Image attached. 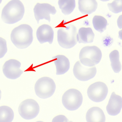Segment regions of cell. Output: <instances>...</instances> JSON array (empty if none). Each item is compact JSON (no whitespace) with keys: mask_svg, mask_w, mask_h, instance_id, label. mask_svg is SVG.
<instances>
[{"mask_svg":"<svg viewBox=\"0 0 122 122\" xmlns=\"http://www.w3.org/2000/svg\"><path fill=\"white\" fill-rule=\"evenodd\" d=\"M11 40L17 48H27L32 44L33 41L32 29L28 25H20L13 30Z\"/></svg>","mask_w":122,"mask_h":122,"instance_id":"cell-1","label":"cell"},{"mask_svg":"<svg viewBox=\"0 0 122 122\" xmlns=\"http://www.w3.org/2000/svg\"><path fill=\"white\" fill-rule=\"evenodd\" d=\"M25 12L24 6L21 1L12 0L3 9L2 19L7 24H14L22 20Z\"/></svg>","mask_w":122,"mask_h":122,"instance_id":"cell-2","label":"cell"},{"mask_svg":"<svg viewBox=\"0 0 122 122\" xmlns=\"http://www.w3.org/2000/svg\"><path fill=\"white\" fill-rule=\"evenodd\" d=\"M58 44L66 49L72 48L78 42L77 33L76 27L72 24H67L59 28L57 32Z\"/></svg>","mask_w":122,"mask_h":122,"instance_id":"cell-3","label":"cell"},{"mask_svg":"<svg viewBox=\"0 0 122 122\" xmlns=\"http://www.w3.org/2000/svg\"><path fill=\"white\" fill-rule=\"evenodd\" d=\"M102 54L100 48L96 46H87L83 48L79 54V59L82 64L92 67L101 60Z\"/></svg>","mask_w":122,"mask_h":122,"instance_id":"cell-4","label":"cell"},{"mask_svg":"<svg viewBox=\"0 0 122 122\" xmlns=\"http://www.w3.org/2000/svg\"><path fill=\"white\" fill-rule=\"evenodd\" d=\"M56 86L54 81L48 77L40 78L35 85L36 95L40 98L46 99L52 96L54 94Z\"/></svg>","mask_w":122,"mask_h":122,"instance_id":"cell-5","label":"cell"},{"mask_svg":"<svg viewBox=\"0 0 122 122\" xmlns=\"http://www.w3.org/2000/svg\"><path fill=\"white\" fill-rule=\"evenodd\" d=\"M83 96L81 93L75 89L67 90L63 95L62 102L64 107L70 111L78 109L82 105Z\"/></svg>","mask_w":122,"mask_h":122,"instance_id":"cell-6","label":"cell"},{"mask_svg":"<svg viewBox=\"0 0 122 122\" xmlns=\"http://www.w3.org/2000/svg\"><path fill=\"white\" fill-rule=\"evenodd\" d=\"M18 112L20 116L25 120L35 118L40 112V106L36 101L28 99L23 101L18 108Z\"/></svg>","mask_w":122,"mask_h":122,"instance_id":"cell-7","label":"cell"},{"mask_svg":"<svg viewBox=\"0 0 122 122\" xmlns=\"http://www.w3.org/2000/svg\"><path fill=\"white\" fill-rule=\"evenodd\" d=\"M108 92V89L104 83L98 82L91 85L88 88L87 93L89 98L96 102L104 100Z\"/></svg>","mask_w":122,"mask_h":122,"instance_id":"cell-8","label":"cell"},{"mask_svg":"<svg viewBox=\"0 0 122 122\" xmlns=\"http://www.w3.org/2000/svg\"><path fill=\"white\" fill-rule=\"evenodd\" d=\"M74 76L81 81H86L93 78L96 74L97 70L95 66L88 67L78 61L75 64L73 69Z\"/></svg>","mask_w":122,"mask_h":122,"instance_id":"cell-9","label":"cell"},{"mask_svg":"<svg viewBox=\"0 0 122 122\" xmlns=\"http://www.w3.org/2000/svg\"><path fill=\"white\" fill-rule=\"evenodd\" d=\"M21 63L17 60L11 59L6 61L3 67V71L6 77L15 80L20 77L23 71L20 69Z\"/></svg>","mask_w":122,"mask_h":122,"instance_id":"cell-10","label":"cell"},{"mask_svg":"<svg viewBox=\"0 0 122 122\" xmlns=\"http://www.w3.org/2000/svg\"><path fill=\"white\" fill-rule=\"evenodd\" d=\"M35 17L37 23H39L40 20L45 19L50 22V14L55 15L57 10L55 7L47 3H37L34 8Z\"/></svg>","mask_w":122,"mask_h":122,"instance_id":"cell-11","label":"cell"},{"mask_svg":"<svg viewBox=\"0 0 122 122\" xmlns=\"http://www.w3.org/2000/svg\"><path fill=\"white\" fill-rule=\"evenodd\" d=\"M36 35L41 44L48 42L49 44H51L53 41L54 31L50 25H43L38 28Z\"/></svg>","mask_w":122,"mask_h":122,"instance_id":"cell-12","label":"cell"},{"mask_svg":"<svg viewBox=\"0 0 122 122\" xmlns=\"http://www.w3.org/2000/svg\"><path fill=\"white\" fill-rule=\"evenodd\" d=\"M122 108V97L113 92L106 107L108 113L113 116L117 115L120 113Z\"/></svg>","mask_w":122,"mask_h":122,"instance_id":"cell-13","label":"cell"},{"mask_svg":"<svg viewBox=\"0 0 122 122\" xmlns=\"http://www.w3.org/2000/svg\"><path fill=\"white\" fill-rule=\"evenodd\" d=\"M52 59L56 66V75H63L68 71L70 68V62L66 57L58 55L53 57Z\"/></svg>","mask_w":122,"mask_h":122,"instance_id":"cell-14","label":"cell"},{"mask_svg":"<svg viewBox=\"0 0 122 122\" xmlns=\"http://www.w3.org/2000/svg\"><path fill=\"white\" fill-rule=\"evenodd\" d=\"M86 121L88 122H104L106 117L102 109L98 107L90 108L86 113Z\"/></svg>","mask_w":122,"mask_h":122,"instance_id":"cell-15","label":"cell"},{"mask_svg":"<svg viewBox=\"0 0 122 122\" xmlns=\"http://www.w3.org/2000/svg\"><path fill=\"white\" fill-rule=\"evenodd\" d=\"M78 4L79 10L85 15L92 14L97 8L96 0H78Z\"/></svg>","mask_w":122,"mask_h":122,"instance_id":"cell-16","label":"cell"},{"mask_svg":"<svg viewBox=\"0 0 122 122\" xmlns=\"http://www.w3.org/2000/svg\"><path fill=\"white\" fill-rule=\"evenodd\" d=\"M95 34L90 28H81L77 34L78 42L79 43H88L93 42Z\"/></svg>","mask_w":122,"mask_h":122,"instance_id":"cell-17","label":"cell"},{"mask_svg":"<svg viewBox=\"0 0 122 122\" xmlns=\"http://www.w3.org/2000/svg\"><path fill=\"white\" fill-rule=\"evenodd\" d=\"M58 4L62 13L65 15H68L75 8V0H59Z\"/></svg>","mask_w":122,"mask_h":122,"instance_id":"cell-18","label":"cell"},{"mask_svg":"<svg viewBox=\"0 0 122 122\" xmlns=\"http://www.w3.org/2000/svg\"><path fill=\"white\" fill-rule=\"evenodd\" d=\"M111 65L112 69L116 73H118L121 70L122 66L120 61L119 52L116 50L111 52L109 55Z\"/></svg>","mask_w":122,"mask_h":122,"instance_id":"cell-19","label":"cell"},{"mask_svg":"<svg viewBox=\"0 0 122 122\" xmlns=\"http://www.w3.org/2000/svg\"><path fill=\"white\" fill-rule=\"evenodd\" d=\"M14 117V112L10 107L5 106L0 107V122H12Z\"/></svg>","mask_w":122,"mask_h":122,"instance_id":"cell-20","label":"cell"},{"mask_svg":"<svg viewBox=\"0 0 122 122\" xmlns=\"http://www.w3.org/2000/svg\"><path fill=\"white\" fill-rule=\"evenodd\" d=\"M92 23L96 30L100 33L103 32L106 29L107 25V20L101 16L95 15L93 18Z\"/></svg>","mask_w":122,"mask_h":122,"instance_id":"cell-21","label":"cell"},{"mask_svg":"<svg viewBox=\"0 0 122 122\" xmlns=\"http://www.w3.org/2000/svg\"><path fill=\"white\" fill-rule=\"evenodd\" d=\"M110 11L115 14L122 12V0H114L111 3L107 4Z\"/></svg>","mask_w":122,"mask_h":122,"instance_id":"cell-22","label":"cell"},{"mask_svg":"<svg viewBox=\"0 0 122 122\" xmlns=\"http://www.w3.org/2000/svg\"><path fill=\"white\" fill-rule=\"evenodd\" d=\"M7 51V42L5 39L0 37V58L5 56Z\"/></svg>","mask_w":122,"mask_h":122,"instance_id":"cell-23","label":"cell"},{"mask_svg":"<svg viewBox=\"0 0 122 122\" xmlns=\"http://www.w3.org/2000/svg\"><path fill=\"white\" fill-rule=\"evenodd\" d=\"M117 25L119 29H122V15H120L118 18Z\"/></svg>","mask_w":122,"mask_h":122,"instance_id":"cell-24","label":"cell"},{"mask_svg":"<svg viewBox=\"0 0 122 122\" xmlns=\"http://www.w3.org/2000/svg\"><path fill=\"white\" fill-rule=\"evenodd\" d=\"M118 37L122 40V30H120L118 32Z\"/></svg>","mask_w":122,"mask_h":122,"instance_id":"cell-25","label":"cell"},{"mask_svg":"<svg viewBox=\"0 0 122 122\" xmlns=\"http://www.w3.org/2000/svg\"><path fill=\"white\" fill-rule=\"evenodd\" d=\"M102 2H107V1H109L110 0H100Z\"/></svg>","mask_w":122,"mask_h":122,"instance_id":"cell-26","label":"cell"},{"mask_svg":"<svg viewBox=\"0 0 122 122\" xmlns=\"http://www.w3.org/2000/svg\"><path fill=\"white\" fill-rule=\"evenodd\" d=\"M1 94H2V92H1V90H0V99H1Z\"/></svg>","mask_w":122,"mask_h":122,"instance_id":"cell-27","label":"cell"},{"mask_svg":"<svg viewBox=\"0 0 122 122\" xmlns=\"http://www.w3.org/2000/svg\"><path fill=\"white\" fill-rule=\"evenodd\" d=\"M2 0H0V4H1V3H2Z\"/></svg>","mask_w":122,"mask_h":122,"instance_id":"cell-28","label":"cell"}]
</instances>
